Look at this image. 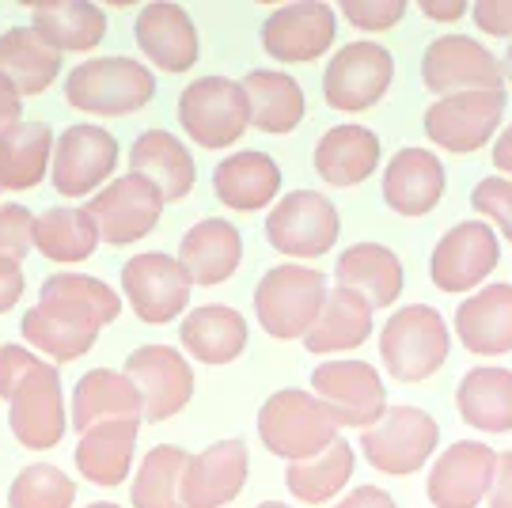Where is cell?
Listing matches in <instances>:
<instances>
[{
  "label": "cell",
  "mask_w": 512,
  "mask_h": 508,
  "mask_svg": "<svg viewBox=\"0 0 512 508\" xmlns=\"http://www.w3.org/2000/svg\"><path fill=\"white\" fill-rule=\"evenodd\" d=\"M54 129L46 122H19L0 133V190H35L54 160Z\"/></svg>",
  "instance_id": "38"
},
{
  "label": "cell",
  "mask_w": 512,
  "mask_h": 508,
  "mask_svg": "<svg viewBox=\"0 0 512 508\" xmlns=\"http://www.w3.org/2000/svg\"><path fill=\"white\" fill-rule=\"evenodd\" d=\"M179 338L194 361L220 368V364H232L247 349V323L228 304H205L186 315Z\"/></svg>",
  "instance_id": "33"
},
{
  "label": "cell",
  "mask_w": 512,
  "mask_h": 508,
  "mask_svg": "<svg viewBox=\"0 0 512 508\" xmlns=\"http://www.w3.org/2000/svg\"><path fill=\"white\" fill-rule=\"evenodd\" d=\"M164 194L141 175H122V179L107 182L84 209L92 213L99 239L110 247H129L137 239H145L160 217H164Z\"/></svg>",
  "instance_id": "16"
},
{
  "label": "cell",
  "mask_w": 512,
  "mask_h": 508,
  "mask_svg": "<svg viewBox=\"0 0 512 508\" xmlns=\"http://www.w3.org/2000/svg\"><path fill=\"white\" fill-rule=\"evenodd\" d=\"M190 277H186L183 262L164 251L133 254L122 266V292L133 315L148 323V327H164L175 323L190 304Z\"/></svg>",
  "instance_id": "12"
},
{
  "label": "cell",
  "mask_w": 512,
  "mask_h": 508,
  "mask_svg": "<svg viewBox=\"0 0 512 508\" xmlns=\"http://www.w3.org/2000/svg\"><path fill=\"white\" fill-rule=\"evenodd\" d=\"M349 478H353V448L338 436L327 452H319L315 459L289 463L285 486L300 505H327L334 501V493L346 490Z\"/></svg>",
  "instance_id": "39"
},
{
  "label": "cell",
  "mask_w": 512,
  "mask_h": 508,
  "mask_svg": "<svg viewBox=\"0 0 512 508\" xmlns=\"http://www.w3.org/2000/svg\"><path fill=\"white\" fill-rule=\"evenodd\" d=\"M179 262H183L190 285H220L243 262V236H239L236 224L220 217H205L183 236Z\"/></svg>",
  "instance_id": "26"
},
{
  "label": "cell",
  "mask_w": 512,
  "mask_h": 508,
  "mask_svg": "<svg viewBox=\"0 0 512 508\" xmlns=\"http://www.w3.org/2000/svg\"><path fill=\"white\" fill-rule=\"evenodd\" d=\"M114 167H118V141L103 126L80 122V126L61 129V137L54 141L50 179L61 198H84L99 190Z\"/></svg>",
  "instance_id": "18"
},
{
  "label": "cell",
  "mask_w": 512,
  "mask_h": 508,
  "mask_svg": "<svg viewBox=\"0 0 512 508\" xmlns=\"http://www.w3.org/2000/svg\"><path fill=\"white\" fill-rule=\"evenodd\" d=\"M315 399L327 402L338 429H372L387 414V387L368 361H323L311 372Z\"/></svg>",
  "instance_id": "13"
},
{
  "label": "cell",
  "mask_w": 512,
  "mask_h": 508,
  "mask_svg": "<svg viewBox=\"0 0 512 508\" xmlns=\"http://www.w3.org/2000/svg\"><path fill=\"white\" fill-rule=\"evenodd\" d=\"M156 95L152 69L133 57H92L65 80L69 107L92 118H126L145 110Z\"/></svg>",
  "instance_id": "4"
},
{
  "label": "cell",
  "mask_w": 512,
  "mask_h": 508,
  "mask_svg": "<svg viewBox=\"0 0 512 508\" xmlns=\"http://www.w3.org/2000/svg\"><path fill=\"white\" fill-rule=\"evenodd\" d=\"M19 296H23V266H19L16 258L0 254V315L16 308Z\"/></svg>",
  "instance_id": "47"
},
{
  "label": "cell",
  "mask_w": 512,
  "mask_h": 508,
  "mask_svg": "<svg viewBox=\"0 0 512 508\" xmlns=\"http://www.w3.org/2000/svg\"><path fill=\"white\" fill-rule=\"evenodd\" d=\"M444 164L429 148H399L384 171V201L391 213L414 220L433 213L444 198Z\"/></svg>",
  "instance_id": "23"
},
{
  "label": "cell",
  "mask_w": 512,
  "mask_h": 508,
  "mask_svg": "<svg viewBox=\"0 0 512 508\" xmlns=\"http://www.w3.org/2000/svg\"><path fill=\"white\" fill-rule=\"evenodd\" d=\"M334 508H399L391 501V493L380 486H357L353 493H346Z\"/></svg>",
  "instance_id": "49"
},
{
  "label": "cell",
  "mask_w": 512,
  "mask_h": 508,
  "mask_svg": "<svg viewBox=\"0 0 512 508\" xmlns=\"http://www.w3.org/2000/svg\"><path fill=\"white\" fill-rule=\"evenodd\" d=\"M452 353V330L429 304H406L380 330V361L399 383H425Z\"/></svg>",
  "instance_id": "5"
},
{
  "label": "cell",
  "mask_w": 512,
  "mask_h": 508,
  "mask_svg": "<svg viewBox=\"0 0 512 508\" xmlns=\"http://www.w3.org/2000/svg\"><path fill=\"white\" fill-rule=\"evenodd\" d=\"M251 471V455L243 440H220L205 452L190 455L183 471V508H220L232 505Z\"/></svg>",
  "instance_id": "21"
},
{
  "label": "cell",
  "mask_w": 512,
  "mask_h": 508,
  "mask_svg": "<svg viewBox=\"0 0 512 508\" xmlns=\"http://www.w3.org/2000/svg\"><path fill=\"white\" fill-rule=\"evenodd\" d=\"M338 38L334 8L323 0H296L262 19V50L285 65L319 61Z\"/></svg>",
  "instance_id": "19"
},
{
  "label": "cell",
  "mask_w": 512,
  "mask_h": 508,
  "mask_svg": "<svg viewBox=\"0 0 512 508\" xmlns=\"http://www.w3.org/2000/svg\"><path fill=\"white\" fill-rule=\"evenodd\" d=\"M133 38L160 73H186L198 61V27L190 12L171 0L145 4L133 19Z\"/></svg>",
  "instance_id": "22"
},
{
  "label": "cell",
  "mask_w": 512,
  "mask_h": 508,
  "mask_svg": "<svg viewBox=\"0 0 512 508\" xmlns=\"http://www.w3.org/2000/svg\"><path fill=\"white\" fill-rule=\"evenodd\" d=\"M372 334V304L365 296L349 289H334L323 300V311L315 319V327L304 334V349L308 353H349L361 349Z\"/></svg>",
  "instance_id": "37"
},
{
  "label": "cell",
  "mask_w": 512,
  "mask_h": 508,
  "mask_svg": "<svg viewBox=\"0 0 512 508\" xmlns=\"http://www.w3.org/2000/svg\"><path fill=\"white\" fill-rule=\"evenodd\" d=\"M122 315V296L88 273H54L42 281L38 304L23 315V338L50 361L69 364L92 353L99 330Z\"/></svg>",
  "instance_id": "1"
},
{
  "label": "cell",
  "mask_w": 512,
  "mask_h": 508,
  "mask_svg": "<svg viewBox=\"0 0 512 508\" xmlns=\"http://www.w3.org/2000/svg\"><path fill=\"white\" fill-rule=\"evenodd\" d=\"M19 110H23V99L16 95V88L0 76V133L4 129H12V126H19Z\"/></svg>",
  "instance_id": "50"
},
{
  "label": "cell",
  "mask_w": 512,
  "mask_h": 508,
  "mask_svg": "<svg viewBox=\"0 0 512 508\" xmlns=\"http://www.w3.org/2000/svg\"><path fill=\"white\" fill-rule=\"evenodd\" d=\"M395 80V57L380 42H349L334 50L323 73V99L342 114L376 107Z\"/></svg>",
  "instance_id": "11"
},
{
  "label": "cell",
  "mask_w": 512,
  "mask_h": 508,
  "mask_svg": "<svg viewBox=\"0 0 512 508\" xmlns=\"http://www.w3.org/2000/svg\"><path fill=\"white\" fill-rule=\"evenodd\" d=\"M456 410L478 433H512V372L501 364L471 368L456 387Z\"/></svg>",
  "instance_id": "31"
},
{
  "label": "cell",
  "mask_w": 512,
  "mask_h": 508,
  "mask_svg": "<svg viewBox=\"0 0 512 508\" xmlns=\"http://www.w3.org/2000/svg\"><path fill=\"white\" fill-rule=\"evenodd\" d=\"M421 84L433 95H459V91H505V73L478 38L440 35L425 46L421 57Z\"/></svg>",
  "instance_id": "15"
},
{
  "label": "cell",
  "mask_w": 512,
  "mask_h": 508,
  "mask_svg": "<svg viewBox=\"0 0 512 508\" xmlns=\"http://www.w3.org/2000/svg\"><path fill=\"white\" fill-rule=\"evenodd\" d=\"M35 247L50 262H84L92 258L99 247V228L88 209H46L42 217H35Z\"/></svg>",
  "instance_id": "40"
},
{
  "label": "cell",
  "mask_w": 512,
  "mask_h": 508,
  "mask_svg": "<svg viewBox=\"0 0 512 508\" xmlns=\"http://www.w3.org/2000/svg\"><path fill=\"white\" fill-rule=\"evenodd\" d=\"M437 444L440 425L421 406H391L384 418L361 436L365 459L380 474H391V478L418 474L429 463V455L437 452Z\"/></svg>",
  "instance_id": "9"
},
{
  "label": "cell",
  "mask_w": 512,
  "mask_h": 508,
  "mask_svg": "<svg viewBox=\"0 0 512 508\" xmlns=\"http://www.w3.org/2000/svg\"><path fill=\"white\" fill-rule=\"evenodd\" d=\"M323 300H327L323 270L285 262L262 273L255 289V319L277 342H296L315 327Z\"/></svg>",
  "instance_id": "6"
},
{
  "label": "cell",
  "mask_w": 512,
  "mask_h": 508,
  "mask_svg": "<svg viewBox=\"0 0 512 508\" xmlns=\"http://www.w3.org/2000/svg\"><path fill=\"white\" fill-rule=\"evenodd\" d=\"M471 205H475V213L486 224L494 220L497 232L512 243V182L501 179V175H486L482 182H475V190H471Z\"/></svg>",
  "instance_id": "43"
},
{
  "label": "cell",
  "mask_w": 512,
  "mask_h": 508,
  "mask_svg": "<svg viewBox=\"0 0 512 508\" xmlns=\"http://www.w3.org/2000/svg\"><path fill=\"white\" fill-rule=\"evenodd\" d=\"M0 399L8 402V425L23 448H57L69 429L61 399V376L50 361L23 345H0Z\"/></svg>",
  "instance_id": "2"
},
{
  "label": "cell",
  "mask_w": 512,
  "mask_h": 508,
  "mask_svg": "<svg viewBox=\"0 0 512 508\" xmlns=\"http://www.w3.org/2000/svg\"><path fill=\"white\" fill-rule=\"evenodd\" d=\"M315 171L327 186L349 190V186H361V182L380 167V137L368 126H334L319 137L315 145Z\"/></svg>",
  "instance_id": "27"
},
{
  "label": "cell",
  "mask_w": 512,
  "mask_h": 508,
  "mask_svg": "<svg viewBox=\"0 0 512 508\" xmlns=\"http://www.w3.org/2000/svg\"><path fill=\"white\" fill-rule=\"evenodd\" d=\"M403 281V262L384 243H353L338 258V289L365 296L372 311L395 308V300L403 292Z\"/></svg>",
  "instance_id": "28"
},
{
  "label": "cell",
  "mask_w": 512,
  "mask_h": 508,
  "mask_svg": "<svg viewBox=\"0 0 512 508\" xmlns=\"http://www.w3.org/2000/svg\"><path fill=\"white\" fill-rule=\"evenodd\" d=\"M69 414L80 433H88L92 425H103V421H141V395L126 380V372L92 368L76 383Z\"/></svg>",
  "instance_id": "32"
},
{
  "label": "cell",
  "mask_w": 512,
  "mask_h": 508,
  "mask_svg": "<svg viewBox=\"0 0 512 508\" xmlns=\"http://www.w3.org/2000/svg\"><path fill=\"white\" fill-rule=\"evenodd\" d=\"M88 508H122V505H114V501H95V505H88Z\"/></svg>",
  "instance_id": "55"
},
{
  "label": "cell",
  "mask_w": 512,
  "mask_h": 508,
  "mask_svg": "<svg viewBox=\"0 0 512 508\" xmlns=\"http://www.w3.org/2000/svg\"><path fill=\"white\" fill-rule=\"evenodd\" d=\"M494 474L497 452L490 444H482V440H456L433 463L425 493H429L433 508H478L494 490Z\"/></svg>",
  "instance_id": "20"
},
{
  "label": "cell",
  "mask_w": 512,
  "mask_h": 508,
  "mask_svg": "<svg viewBox=\"0 0 512 508\" xmlns=\"http://www.w3.org/2000/svg\"><path fill=\"white\" fill-rule=\"evenodd\" d=\"M137 452V421H103L80 433L76 444V471L95 486H122Z\"/></svg>",
  "instance_id": "36"
},
{
  "label": "cell",
  "mask_w": 512,
  "mask_h": 508,
  "mask_svg": "<svg viewBox=\"0 0 512 508\" xmlns=\"http://www.w3.org/2000/svg\"><path fill=\"white\" fill-rule=\"evenodd\" d=\"M497 262H501V243L494 228L486 220H459L433 247L429 281L448 296L471 292L497 270Z\"/></svg>",
  "instance_id": "14"
},
{
  "label": "cell",
  "mask_w": 512,
  "mask_h": 508,
  "mask_svg": "<svg viewBox=\"0 0 512 508\" xmlns=\"http://www.w3.org/2000/svg\"><path fill=\"white\" fill-rule=\"evenodd\" d=\"M501 73H505V80L512 84V46H509V57H505V69H501Z\"/></svg>",
  "instance_id": "53"
},
{
  "label": "cell",
  "mask_w": 512,
  "mask_h": 508,
  "mask_svg": "<svg viewBox=\"0 0 512 508\" xmlns=\"http://www.w3.org/2000/svg\"><path fill=\"white\" fill-rule=\"evenodd\" d=\"M35 243V217L23 205H0V254L23 262Z\"/></svg>",
  "instance_id": "45"
},
{
  "label": "cell",
  "mask_w": 512,
  "mask_h": 508,
  "mask_svg": "<svg viewBox=\"0 0 512 508\" xmlns=\"http://www.w3.org/2000/svg\"><path fill=\"white\" fill-rule=\"evenodd\" d=\"M421 12L437 23H456V19H463L467 4L463 0H421Z\"/></svg>",
  "instance_id": "51"
},
{
  "label": "cell",
  "mask_w": 512,
  "mask_h": 508,
  "mask_svg": "<svg viewBox=\"0 0 512 508\" xmlns=\"http://www.w3.org/2000/svg\"><path fill=\"white\" fill-rule=\"evenodd\" d=\"M190 455L175 444H160L141 459V467L133 474V490L129 501L133 508H183V471Z\"/></svg>",
  "instance_id": "41"
},
{
  "label": "cell",
  "mask_w": 512,
  "mask_h": 508,
  "mask_svg": "<svg viewBox=\"0 0 512 508\" xmlns=\"http://www.w3.org/2000/svg\"><path fill=\"white\" fill-rule=\"evenodd\" d=\"M255 508H289V505H281V501H262V505H255Z\"/></svg>",
  "instance_id": "54"
},
{
  "label": "cell",
  "mask_w": 512,
  "mask_h": 508,
  "mask_svg": "<svg viewBox=\"0 0 512 508\" xmlns=\"http://www.w3.org/2000/svg\"><path fill=\"white\" fill-rule=\"evenodd\" d=\"M179 122L190 141L202 148H228L243 141L251 126V107L239 80L228 76H202L190 80L179 95Z\"/></svg>",
  "instance_id": "7"
},
{
  "label": "cell",
  "mask_w": 512,
  "mask_h": 508,
  "mask_svg": "<svg viewBox=\"0 0 512 508\" xmlns=\"http://www.w3.org/2000/svg\"><path fill=\"white\" fill-rule=\"evenodd\" d=\"M501 118H505V91H459L429 103L421 126L437 148L471 156L486 148V141H494Z\"/></svg>",
  "instance_id": "10"
},
{
  "label": "cell",
  "mask_w": 512,
  "mask_h": 508,
  "mask_svg": "<svg viewBox=\"0 0 512 508\" xmlns=\"http://www.w3.org/2000/svg\"><path fill=\"white\" fill-rule=\"evenodd\" d=\"M76 482L54 463H35L16 474L8 490V508H73Z\"/></svg>",
  "instance_id": "42"
},
{
  "label": "cell",
  "mask_w": 512,
  "mask_h": 508,
  "mask_svg": "<svg viewBox=\"0 0 512 508\" xmlns=\"http://www.w3.org/2000/svg\"><path fill=\"white\" fill-rule=\"evenodd\" d=\"M258 440L266 444V452L289 463H304L327 452L338 440V421L327 410V402H319L311 391H274L258 410Z\"/></svg>",
  "instance_id": "3"
},
{
  "label": "cell",
  "mask_w": 512,
  "mask_h": 508,
  "mask_svg": "<svg viewBox=\"0 0 512 508\" xmlns=\"http://www.w3.org/2000/svg\"><path fill=\"white\" fill-rule=\"evenodd\" d=\"M342 236V217L334 201L319 190H293L281 201H274L266 217V243L285 258H323L334 251Z\"/></svg>",
  "instance_id": "8"
},
{
  "label": "cell",
  "mask_w": 512,
  "mask_h": 508,
  "mask_svg": "<svg viewBox=\"0 0 512 508\" xmlns=\"http://www.w3.org/2000/svg\"><path fill=\"white\" fill-rule=\"evenodd\" d=\"M243 95L251 107V126L262 133H293L308 114V95L289 73L251 69L243 76Z\"/></svg>",
  "instance_id": "34"
},
{
  "label": "cell",
  "mask_w": 512,
  "mask_h": 508,
  "mask_svg": "<svg viewBox=\"0 0 512 508\" xmlns=\"http://www.w3.org/2000/svg\"><path fill=\"white\" fill-rule=\"evenodd\" d=\"M456 338L475 357L512 353V285L497 281L456 308Z\"/></svg>",
  "instance_id": "24"
},
{
  "label": "cell",
  "mask_w": 512,
  "mask_h": 508,
  "mask_svg": "<svg viewBox=\"0 0 512 508\" xmlns=\"http://www.w3.org/2000/svg\"><path fill=\"white\" fill-rule=\"evenodd\" d=\"M129 167H133V175L152 182L164 194V201H183L198 182L190 148L167 129H145L129 148Z\"/></svg>",
  "instance_id": "25"
},
{
  "label": "cell",
  "mask_w": 512,
  "mask_h": 508,
  "mask_svg": "<svg viewBox=\"0 0 512 508\" xmlns=\"http://www.w3.org/2000/svg\"><path fill=\"white\" fill-rule=\"evenodd\" d=\"M490 508H512V452L497 455L494 490H490Z\"/></svg>",
  "instance_id": "48"
},
{
  "label": "cell",
  "mask_w": 512,
  "mask_h": 508,
  "mask_svg": "<svg viewBox=\"0 0 512 508\" xmlns=\"http://www.w3.org/2000/svg\"><path fill=\"white\" fill-rule=\"evenodd\" d=\"M126 380L141 395V418L167 421L194 395V368L171 345H141L126 357Z\"/></svg>",
  "instance_id": "17"
},
{
  "label": "cell",
  "mask_w": 512,
  "mask_h": 508,
  "mask_svg": "<svg viewBox=\"0 0 512 508\" xmlns=\"http://www.w3.org/2000/svg\"><path fill=\"white\" fill-rule=\"evenodd\" d=\"M494 167L501 171V179L512 182V126L501 129V137L494 141Z\"/></svg>",
  "instance_id": "52"
},
{
  "label": "cell",
  "mask_w": 512,
  "mask_h": 508,
  "mask_svg": "<svg viewBox=\"0 0 512 508\" xmlns=\"http://www.w3.org/2000/svg\"><path fill=\"white\" fill-rule=\"evenodd\" d=\"M213 190L217 198L236 209V213H255L262 205H270L281 190V167L274 156L258 152V148H243L232 152L228 160H220L213 171Z\"/></svg>",
  "instance_id": "29"
},
{
  "label": "cell",
  "mask_w": 512,
  "mask_h": 508,
  "mask_svg": "<svg viewBox=\"0 0 512 508\" xmlns=\"http://www.w3.org/2000/svg\"><path fill=\"white\" fill-rule=\"evenodd\" d=\"M61 73V54L35 27H12L0 35V76L16 88V95H42L54 88Z\"/></svg>",
  "instance_id": "35"
},
{
  "label": "cell",
  "mask_w": 512,
  "mask_h": 508,
  "mask_svg": "<svg viewBox=\"0 0 512 508\" xmlns=\"http://www.w3.org/2000/svg\"><path fill=\"white\" fill-rule=\"evenodd\" d=\"M338 12L357 31H391L406 16V0H342Z\"/></svg>",
  "instance_id": "44"
},
{
  "label": "cell",
  "mask_w": 512,
  "mask_h": 508,
  "mask_svg": "<svg viewBox=\"0 0 512 508\" xmlns=\"http://www.w3.org/2000/svg\"><path fill=\"white\" fill-rule=\"evenodd\" d=\"M31 16L57 54H88L107 35V12L92 0H35Z\"/></svg>",
  "instance_id": "30"
},
{
  "label": "cell",
  "mask_w": 512,
  "mask_h": 508,
  "mask_svg": "<svg viewBox=\"0 0 512 508\" xmlns=\"http://www.w3.org/2000/svg\"><path fill=\"white\" fill-rule=\"evenodd\" d=\"M478 31L494 38H512V0H478L471 8Z\"/></svg>",
  "instance_id": "46"
}]
</instances>
